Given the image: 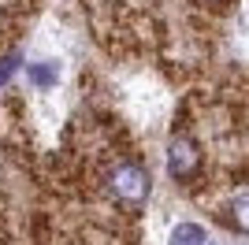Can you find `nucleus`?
Listing matches in <instances>:
<instances>
[{"instance_id": "nucleus-6", "label": "nucleus", "mask_w": 249, "mask_h": 245, "mask_svg": "<svg viewBox=\"0 0 249 245\" xmlns=\"http://www.w3.org/2000/svg\"><path fill=\"white\" fill-rule=\"evenodd\" d=\"M15 71H19V56L11 52V56H4V60H0V86H8Z\"/></svg>"}, {"instance_id": "nucleus-4", "label": "nucleus", "mask_w": 249, "mask_h": 245, "mask_svg": "<svg viewBox=\"0 0 249 245\" xmlns=\"http://www.w3.org/2000/svg\"><path fill=\"white\" fill-rule=\"evenodd\" d=\"M167 245H208V234L201 223H175L167 234Z\"/></svg>"}, {"instance_id": "nucleus-5", "label": "nucleus", "mask_w": 249, "mask_h": 245, "mask_svg": "<svg viewBox=\"0 0 249 245\" xmlns=\"http://www.w3.org/2000/svg\"><path fill=\"white\" fill-rule=\"evenodd\" d=\"M231 223H234V230H242V234H249V193H238L234 201H231L227 208Z\"/></svg>"}, {"instance_id": "nucleus-1", "label": "nucleus", "mask_w": 249, "mask_h": 245, "mask_svg": "<svg viewBox=\"0 0 249 245\" xmlns=\"http://www.w3.org/2000/svg\"><path fill=\"white\" fill-rule=\"evenodd\" d=\"M104 190L119 208L126 212H138L142 204L149 201V171L134 160H119L112 171L104 175Z\"/></svg>"}, {"instance_id": "nucleus-2", "label": "nucleus", "mask_w": 249, "mask_h": 245, "mask_svg": "<svg viewBox=\"0 0 249 245\" xmlns=\"http://www.w3.org/2000/svg\"><path fill=\"white\" fill-rule=\"evenodd\" d=\"M197 167H201V153L190 138L178 134V138L167 141V175H171L175 182H190V178L197 175Z\"/></svg>"}, {"instance_id": "nucleus-3", "label": "nucleus", "mask_w": 249, "mask_h": 245, "mask_svg": "<svg viewBox=\"0 0 249 245\" xmlns=\"http://www.w3.org/2000/svg\"><path fill=\"white\" fill-rule=\"evenodd\" d=\"M26 82H30L34 89H49V86H56L60 82V63L56 60H37L26 67Z\"/></svg>"}]
</instances>
